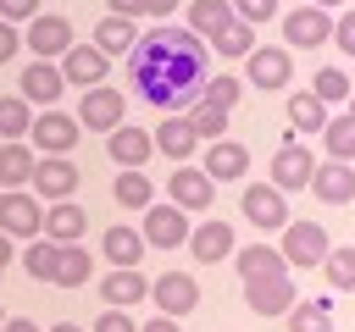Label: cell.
<instances>
[{"label": "cell", "mask_w": 355, "mask_h": 332, "mask_svg": "<svg viewBox=\"0 0 355 332\" xmlns=\"http://www.w3.org/2000/svg\"><path fill=\"white\" fill-rule=\"evenodd\" d=\"M94 332H133V321H128V310H116V304H111V310H100V315H94Z\"/></svg>", "instance_id": "obj_44"}, {"label": "cell", "mask_w": 355, "mask_h": 332, "mask_svg": "<svg viewBox=\"0 0 355 332\" xmlns=\"http://www.w3.org/2000/svg\"><path fill=\"white\" fill-rule=\"evenodd\" d=\"M327 227L322 221H283V260L288 266H322L327 255Z\"/></svg>", "instance_id": "obj_4"}, {"label": "cell", "mask_w": 355, "mask_h": 332, "mask_svg": "<svg viewBox=\"0 0 355 332\" xmlns=\"http://www.w3.org/2000/svg\"><path fill=\"white\" fill-rule=\"evenodd\" d=\"M6 266H11V238L0 232V271H6Z\"/></svg>", "instance_id": "obj_50"}, {"label": "cell", "mask_w": 355, "mask_h": 332, "mask_svg": "<svg viewBox=\"0 0 355 332\" xmlns=\"http://www.w3.org/2000/svg\"><path fill=\"white\" fill-rule=\"evenodd\" d=\"M283 39H288V44H300V50L327 44V39H333V17H327L322 6H300V11H288V17H283Z\"/></svg>", "instance_id": "obj_12"}, {"label": "cell", "mask_w": 355, "mask_h": 332, "mask_svg": "<svg viewBox=\"0 0 355 332\" xmlns=\"http://www.w3.org/2000/svg\"><path fill=\"white\" fill-rule=\"evenodd\" d=\"M311 172H316V155L300 144V138H283L277 144V155H272V188H305L311 183Z\"/></svg>", "instance_id": "obj_6"}, {"label": "cell", "mask_w": 355, "mask_h": 332, "mask_svg": "<svg viewBox=\"0 0 355 332\" xmlns=\"http://www.w3.org/2000/svg\"><path fill=\"white\" fill-rule=\"evenodd\" d=\"M166 194H172V205H178V210H211V199H216V183L205 177V166H189V160H178V172L166 177Z\"/></svg>", "instance_id": "obj_5"}, {"label": "cell", "mask_w": 355, "mask_h": 332, "mask_svg": "<svg viewBox=\"0 0 355 332\" xmlns=\"http://www.w3.org/2000/svg\"><path fill=\"white\" fill-rule=\"evenodd\" d=\"M39 61H50V55H67V44H72V22L67 17H28V39H22Z\"/></svg>", "instance_id": "obj_16"}, {"label": "cell", "mask_w": 355, "mask_h": 332, "mask_svg": "<svg viewBox=\"0 0 355 332\" xmlns=\"http://www.w3.org/2000/svg\"><path fill=\"white\" fill-rule=\"evenodd\" d=\"M0 332H39V326H33L28 315H17V321H0Z\"/></svg>", "instance_id": "obj_49"}, {"label": "cell", "mask_w": 355, "mask_h": 332, "mask_svg": "<svg viewBox=\"0 0 355 332\" xmlns=\"http://www.w3.org/2000/svg\"><path fill=\"white\" fill-rule=\"evenodd\" d=\"M244 221H255L261 232L283 227V221H288V199H283V188H272V183H250V188H244Z\"/></svg>", "instance_id": "obj_10"}, {"label": "cell", "mask_w": 355, "mask_h": 332, "mask_svg": "<svg viewBox=\"0 0 355 332\" xmlns=\"http://www.w3.org/2000/svg\"><path fill=\"white\" fill-rule=\"evenodd\" d=\"M288 326L294 332H333V304L327 299H305V304L294 299L288 304Z\"/></svg>", "instance_id": "obj_31"}, {"label": "cell", "mask_w": 355, "mask_h": 332, "mask_svg": "<svg viewBox=\"0 0 355 332\" xmlns=\"http://www.w3.org/2000/svg\"><path fill=\"white\" fill-rule=\"evenodd\" d=\"M105 149H111V160L116 166H144L150 155H155V138L144 133V127H111V138H105Z\"/></svg>", "instance_id": "obj_21"}, {"label": "cell", "mask_w": 355, "mask_h": 332, "mask_svg": "<svg viewBox=\"0 0 355 332\" xmlns=\"http://www.w3.org/2000/svg\"><path fill=\"white\" fill-rule=\"evenodd\" d=\"M288 72H294V55L283 44H255L250 50V83L255 89H283Z\"/></svg>", "instance_id": "obj_18"}, {"label": "cell", "mask_w": 355, "mask_h": 332, "mask_svg": "<svg viewBox=\"0 0 355 332\" xmlns=\"http://www.w3.org/2000/svg\"><path fill=\"white\" fill-rule=\"evenodd\" d=\"M211 44H216V50H222V55H250V50H255V28H250V22H239V17H233V22H227V28H222V33H216V39H211Z\"/></svg>", "instance_id": "obj_39"}, {"label": "cell", "mask_w": 355, "mask_h": 332, "mask_svg": "<svg viewBox=\"0 0 355 332\" xmlns=\"http://www.w3.org/2000/svg\"><path fill=\"white\" fill-rule=\"evenodd\" d=\"M139 332H183V326H178V315H155V321H144Z\"/></svg>", "instance_id": "obj_48"}, {"label": "cell", "mask_w": 355, "mask_h": 332, "mask_svg": "<svg viewBox=\"0 0 355 332\" xmlns=\"http://www.w3.org/2000/svg\"><path fill=\"white\" fill-rule=\"evenodd\" d=\"M116 205H128V210H144L150 199H155V188H150V177H139V166H122V177H116Z\"/></svg>", "instance_id": "obj_35"}, {"label": "cell", "mask_w": 355, "mask_h": 332, "mask_svg": "<svg viewBox=\"0 0 355 332\" xmlns=\"http://www.w3.org/2000/svg\"><path fill=\"white\" fill-rule=\"evenodd\" d=\"M33 160H39V155H33L22 138H6V144H0V183H6V188L28 183V177H33Z\"/></svg>", "instance_id": "obj_27"}, {"label": "cell", "mask_w": 355, "mask_h": 332, "mask_svg": "<svg viewBox=\"0 0 355 332\" xmlns=\"http://www.w3.org/2000/svg\"><path fill=\"white\" fill-rule=\"evenodd\" d=\"M227 22H233V6H227V0H189V22H183V28L200 33L205 44H211Z\"/></svg>", "instance_id": "obj_24"}, {"label": "cell", "mask_w": 355, "mask_h": 332, "mask_svg": "<svg viewBox=\"0 0 355 332\" xmlns=\"http://www.w3.org/2000/svg\"><path fill=\"white\" fill-rule=\"evenodd\" d=\"M244 172H250V149L233 144V138H211V149H205V177H211V183H233V177H244Z\"/></svg>", "instance_id": "obj_19"}, {"label": "cell", "mask_w": 355, "mask_h": 332, "mask_svg": "<svg viewBox=\"0 0 355 332\" xmlns=\"http://www.w3.org/2000/svg\"><path fill=\"white\" fill-rule=\"evenodd\" d=\"M100 299L116 304V310H133L139 299H150V282H144L139 266H111V271L100 277Z\"/></svg>", "instance_id": "obj_14"}, {"label": "cell", "mask_w": 355, "mask_h": 332, "mask_svg": "<svg viewBox=\"0 0 355 332\" xmlns=\"http://www.w3.org/2000/svg\"><path fill=\"white\" fill-rule=\"evenodd\" d=\"M288 127L294 133H322L327 127V105L316 94H288Z\"/></svg>", "instance_id": "obj_29"}, {"label": "cell", "mask_w": 355, "mask_h": 332, "mask_svg": "<svg viewBox=\"0 0 355 332\" xmlns=\"http://www.w3.org/2000/svg\"><path fill=\"white\" fill-rule=\"evenodd\" d=\"M0 17L6 22H28V17H39V0H0Z\"/></svg>", "instance_id": "obj_46"}, {"label": "cell", "mask_w": 355, "mask_h": 332, "mask_svg": "<svg viewBox=\"0 0 355 332\" xmlns=\"http://www.w3.org/2000/svg\"><path fill=\"white\" fill-rule=\"evenodd\" d=\"M178 116H183L200 138H222V133H227V111H222V105H211V100H194V105H189V111H178Z\"/></svg>", "instance_id": "obj_32"}, {"label": "cell", "mask_w": 355, "mask_h": 332, "mask_svg": "<svg viewBox=\"0 0 355 332\" xmlns=\"http://www.w3.org/2000/svg\"><path fill=\"white\" fill-rule=\"evenodd\" d=\"M322 144H327V160H355V116H333L322 127Z\"/></svg>", "instance_id": "obj_34"}, {"label": "cell", "mask_w": 355, "mask_h": 332, "mask_svg": "<svg viewBox=\"0 0 355 332\" xmlns=\"http://www.w3.org/2000/svg\"><path fill=\"white\" fill-rule=\"evenodd\" d=\"M322 266H327V282H333V288L355 293V243H349V249H327Z\"/></svg>", "instance_id": "obj_38"}, {"label": "cell", "mask_w": 355, "mask_h": 332, "mask_svg": "<svg viewBox=\"0 0 355 332\" xmlns=\"http://www.w3.org/2000/svg\"><path fill=\"white\" fill-rule=\"evenodd\" d=\"M61 89H67V77H61V66H55V61H33V66H22V100L55 105V100H61Z\"/></svg>", "instance_id": "obj_22"}, {"label": "cell", "mask_w": 355, "mask_h": 332, "mask_svg": "<svg viewBox=\"0 0 355 332\" xmlns=\"http://www.w3.org/2000/svg\"><path fill=\"white\" fill-rule=\"evenodd\" d=\"M100 249H105L111 266H139V260H144V232H133V227H105Z\"/></svg>", "instance_id": "obj_26"}, {"label": "cell", "mask_w": 355, "mask_h": 332, "mask_svg": "<svg viewBox=\"0 0 355 332\" xmlns=\"http://www.w3.org/2000/svg\"><path fill=\"white\" fill-rule=\"evenodd\" d=\"M55 255H61V243H50V238H33V243H28V255H22L28 277H33V282H55Z\"/></svg>", "instance_id": "obj_36"}, {"label": "cell", "mask_w": 355, "mask_h": 332, "mask_svg": "<svg viewBox=\"0 0 355 332\" xmlns=\"http://www.w3.org/2000/svg\"><path fill=\"white\" fill-rule=\"evenodd\" d=\"M333 44H338L344 55H355V11H344V17L333 22Z\"/></svg>", "instance_id": "obj_45"}, {"label": "cell", "mask_w": 355, "mask_h": 332, "mask_svg": "<svg viewBox=\"0 0 355 332\" xmlns=\"http://www.w3.org/2000/svg\"><path fill=\"white\" fill-rule=\"evenodd\" d=\"M211 77V55H205V39L178 28V22H155L133 39L128 50V83L139 89V100L161 105V111H189L200 100Z\"/></svg>", "instance_id": "obj_1"}, {"label": "cell", "mask_w": 355, "mask_h": 332, "mask_svg": "<svg viewBox=\"0 0 355 332\" xmlns=\"http://www.w3.org/2000/svg\"><path fill=\"white\" fill-rule=\"evenodd\" d=\"M189 249H194L205 266H216V260L233 255V227H227V221H200V227L189 232Z\"/></svg>", "instance_id": "obj_23"}, {"label": "cell", "mask_w": 355, "mask_h": 332, "mask_svg": "<svg viewBox=\"0 0 355 332\" xmlns=\"http://www.w3.org/2000/svg\"><path fill=\"white\" fill-rule=\"evenodd\" d=\"M55 282H61V288H83V282H89V249H83V243H61V255H55Z\"/></svg>", "instance_id": "obj_33"}, {"label": "cell", "mask_w": 355, "mask_h": 332, "mask_svg": "<svg viewBox=\"0 0 355 332\" xmlns=\"http://www.w3.org/2000/svg\"><path fill=\"white\" fill-rule=\"evenodd\" d=\"M311 6H322V11H333V6H344V0H311Z\"/></svg>", "instance_id": "obj_52"}, {"label": "cell", "mask_w": 355, "mask_h": 332, "mask_svg": "<svg viewBox=\"0 0 355 332\" xmlns=\"http://www.w3.org/2000/svg\"><path fill=\"white\" fill-rule=\"evenodd\" d=\"M105 50L100 44H67V61H61V77L72 83V89H94L100 77H105Z\"/></svg>", "instance_id": "obj_17"}, {"label": "cell", "mask_w": 355, "mask_h": 332, "mask_svg": "<svg viewBox=\"0 0 355 332\" xmlns=\"http://www.w3.org/2000/svg\"><path fill=\"white\" fill-rule=\"evenodd\" d=\"M122 122V89H83V100H78V127H89V133H111Z\"/></svg>", "instance_id": "obj_8"}, {"label": "cell", "mask_w": 355, "mask_h": 332, "mask_svg": "<svg viewBox=\"0 0 355 332\" xmlns=\"http://www.w3.org/2000/svg\"><path fill=\"white\" fill-rule=\"evenodd\" d=\"M233 260H239V277H261V271H288L283 249H272V243H250V249H233Z\"/></svg>", "instance_id": "obj_30"}, {"label": "cell", "mask_w": 355, "mask_h": 332, "mask_svg": "<svg viewBox=\"0 0 355 332\" xmlns=\"http://www.w3.org/2000/svg\"><path fill=\"white\" fill-rule=\"evenodd\" d=\"M172 6H178V0H111L116 17H155V22H161Z\"/></svg>", "instance_id": "obj_42"}, {"label": "cell", "mask_w": 355, "mask_h": 332, "mask_svg": "<svg viewBox=\"0 0 355 332\" xmlns=\"http://www.w3.org/2000/svg\"><path fill=\"white\" fill-rule=\"evenodd\" d=\"M349 116H355V89H349Z\"/></svg>", "instance_id": "obj_53"}, {"label": "cell", "mask_w": 355, "mask_h": 332, "mask_svg": "<svg viewBox=\"0 0 355 332\" xmlns=\"http://www.w3.org/2000/svg\"><path fill=\"white\" fill-rule=\"evenodd\" d=\"M144 243H155V249H178V243H189V221H183V210L178 205H144Z\"/></svg>", "instance_id": "obj_9"}, {"label": "cell", "mask_w": 355, "mask_h": 332, "mask_svg": "<svg viewBox=\"0 0 355 332\" xmlns=\"http://www.w3.org/2000/svg\"><path fill=\"white\" fill-rule=\"evenodd\" d=\"M50 332H83V326H72V321H55V326H50Z\"/></svg>", "instance_id": "obj_51"}, {"label": "cell", "mask_w": 355, "mask_h": 332, "mask_svg": "<svg viewBox=\"0 0 355 332\" xmlns=\"http://www.w3.org/2000/svg\"><path fill=\"white\" fill-rule=\"evenodd\" d=\"M28 127H33V111H28V100H22V94L0 100V138H22Z\"/></svg>", "instance_id": "obj_37"}, {"label": "cell", "mask_w": 355, "mask_h": 332, "mask_svg": "<svg viewBox=\"0 0 355 332\" xmlns=\"http://www.w3.org/2000/svg\"><path fill=\"white\" fill-rule=\"evenodd\" d=\"M150 299H155V310H166V315H189V310L200 304V282H194L189 271H166V277L150 282Z\"/></svg>", "instance_id": "obj_11"}, {"label": "cell", "mask_w": 355, "mask_h": 332, "mask_svg": "<svg viewBox=\"0 0 355 332\" xmlns=\"http://www.w3.org/2000/svg\"><path fill=\"white\" fill-rule=\"evenodd\" d=\"M244 304H250L255 315H288V304H294V277H288V271L244 277Z\"/></svg>", "instance_id": "obj_2"}, {"label": "cell", "mask_w": 355, "mask_h": 332, "mask_svg": "<svg viewBox=\"0 0 355 332\" xmlns=\"http://www.w3.org/2000/svg\"><path fill=\"white\" fill-rule=\"evenodd\" d=\"M28 138H33V149H44V155H67V149L78 144V116H61V111H44V116H33V127H28Z\"/></svg>", "instance_id": "obj_13"}, {"label": "cell", "mask_w": 355, "mask_h": 332, "mask_svg": "<svg viewBox=\"0 0 355 332\" xmlns=\"http://www.w3.org/2000/svg\"><path fill=\"white\" fill-rule=\"evenodd\" d=\"M239 94H244V83L227 77V72H222V77H205V89H200V100H211V105H222V111H233Z\"/></svg>", "instance_id": "obj_41"}, {"label": "cell", "mask_w": 355, "mask_h": 332, "mask_svg": "<svg viewBox=\"0 0 355 332\" xmlns=\"http://www.w3.org/2000/svg\"><path fill=\"white\" fill-rule=\"evenodd\" d=\"M155 149H161V155H172V160H189V155L200 149V133H194L183 116H166V122L155 127Z\"/></svg>", "instance_id": "obj_25"}, {"label": "cell", "mask_w": 355, "mask_h": 332, "mask_svg": "<svg viewBox=\"0 0 355 332\" xmlns=\"http://www.w3.org/2000/svg\"><path fill=\"white\" fill-rule=\"evenodd\" d=\"M83 232H89V210H83V205L55 199V205L44 210V238H50V243H78Z\"/></svg>", "instance_id": "obj_20"}, {"label": "cell", "mask_w": 355, "mask_h": 332, "mask_svg": "<svg viewBox=\"0 0 355 332\" xmlns=\"http://www.w3.org/2000/svg\"><path fill=\"white\" fill-rule=\"evenodd\" d=\"M0 232L6 238H39L44 232V205L22 188H6L0 194Z\"/></svg>", "instance_id": "obj_3"}, {"label": "cell", "mask_w": 355, "mask_h": 332, "mask_svg": "<svg viewBox=\"0 0 355 332\" xmlns=\"http://www.w3.org/2000/svg\"><path fill=\"white\" fill-rule=\"evenodd\" d=\"M133 39H139V33H133V17H116V11H111V17H100V22H94V44H100L105 55L133 50Z\"/></svg>", "instance_id": "obj_28"}, {"label": "cell", "mask_w": 355, "mask_h": 332, "mask_svg": "<svg viewBox=\"0 0 355 332\" xmlns=\"http://www.w3.org/2000/svg\"><path fill=\"white\" fill-rule=\"evenodd\" d=\"M227 6H233V17H239V22H250V28L277 17V0H227Z\"/></svg>", "instance_id": "obj_43"}, {"label": "cell", "mask_w": 355, "mask_h": 332, "mask_svg": "<svg viewBox=\"0 0 355 332\" xmlns=\"http://www.w3.org/2000/svg\"><path fill=\"white\" fill-rule=\"evenodd\" d=\"M28 183H33V188L55 205V199H72V194H78L83 172H78L67 155H44V160H33V177H28Z\"/></svg>", "instance_id": "obj_7"}, {"label": "cell", "mask_w": 355, "mask_h": 332, "mask_svg": "<svg viewBox=\"0 0 355 332\" xmlns=\"http://www.w3.org/2000/svg\"><path fill=\"white\" fill-rule=\"evenodd\" d=\"M349 89H355V83H349L338 66H322V72H316V83H311V94H316L322 105H338V100H349Z\"/></svg>", "instance_id": "obj_40"}, {"label": "cell", "mask_w": 355, "mask_h": 332, "mask_svg": "<svg viewBox=\"0 0 355 332\" xmlns=\"http://www.w3.org/2000/svg\"><path fill=\"white\" fill-rule=\"evenodd\" d=\"M305 188H311L322 205H349V199H355V166H349V160H327V166L311 172Z\"/></svg>", "instance_id": "obj_15"}, {"label": "cell", "mask_w": 355, "mask_h": 332, "mask_svg": "<svg viewBox=\"0 0 355 332\" xmlns=\"http://www.w3.org/2000/svg\"><path fill=\"white\" fill-rule=\"evenodd\" d=\"M17 50H22V39H17V28H11L6 17H0V66H6V61H11Z\"/></svg>", "instance_id": "obj_47"}]
</instances>
